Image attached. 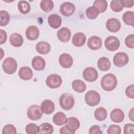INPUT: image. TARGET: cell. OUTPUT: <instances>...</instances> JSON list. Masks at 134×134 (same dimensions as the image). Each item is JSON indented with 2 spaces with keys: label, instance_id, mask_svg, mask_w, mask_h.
Returning <instances> with one entry per match:
<instances>
[{
  "label": "cell",
  "instance_id": "6da1fadb",
  "mask_svg": "<svg viewBox=\"0 0 134 134\" xmlns=\"http://www.w3.org/2000/svg\"><path fill=\"white\" fill-rule=\"evenodd\" d=\"M102 88L106 91H111L115 89L117 84V80L115 75L108 73L104 75L101 80Z\"/></svg>",
  "mask_w": 134,
  "mask_h": 134
},
{
  "label": "cell",
  "instance_id": "7a4b0ae2",
  "mask_svg": "<svg viewBox=\"0 0 134 134\" xmlns=\"http://www.w3.org/2000/svg\"><path fill=\"white\" fill-rule=\"evenodd\" d=\"M60 105L61 108L65 110L71 109L74 105V98L70 93H64L62 94L59 99Z\"/></svg>",
  "mask_w": 134,
  "mask_h": 134
},
{
  "label": "cell",
  "instance_id": "3957f363",
  "mask_svg": "<svg viewBox=\"0 0 134 134\" xmlns=\"http://www.w3.org/2000/svg\"><path fill=\"white\" fill-rule=\"evenodd\" d=\"M2 68L4 71L8 74H14L17 69V63L15 59L12 57L6 58L3 62Z\"/></svg>",
  "mask_w": 134,
  "mask_h": 134
},
{
  "label": "cell",
  "instance_id": "277c9868",
  "mask_svg": "<svg viewBox=\"0 0 134 134\" xmlns=\"http://www.w3.org/2000/svg\"><path fill=\"white\" fill-rule=\"evenodd\" d=\"M84 99L86 103L90 106L97 105L100 100V96L98 92L94 90L88 91L85 95Z\"/></svg>",
  "mask_w": 134,
  "mask_h": 134
},
{
  "label": "cell",
  "instance_id": "5b68a950",
  "mask_svg": "<svg viewBox=\"0 0 134 134\" xmlns=\"http://www.w3.org/2000/svg\"><path fill=\"white\" fill-rule=\"evenodd\" d=\"M27 117L32 120H38L42 116V111L39 106L32 105L28 107L27 111Z\"/></svg>",
  "mask_w": 134,
  "mask_h": 134
},
{
  "label": "cell",
  "instance_id": "8992f818",
  "mask_svg": "<svg viewBox=\"0 0 134 134\" xmlns=\"http://www.w3.org/2000/svg\"><path fill=\"white\" fill-rule=\"evenodd\" d=\"M62 82V80L61 76L57 74H52L48 75L46 80L47 86L52 89L59 87Z\"/></svg>",
  "mask_w": 134,
  "mask_h": 134
},
{
  "label": "cell",
  "instance_id": "52a82bcc",
  "mask_svg": "<svg viewBox=\"0 0 134 134\" xmlns=\"http://www.w3.org/2000/svg\"><path fill=\"white\" fill-rule=\"evenodd\" d=\"M104 45L108 50L110 51H114L119 48L120 41L116 37L110 36L105 39Z\"/></svg>",
  "mask_w": 134,
  "mask_h": 134
},
{
  "label": "cell",
  "instance_id": "ba28073f",
  "mask_svg": "<svg viewBox=\"0 0 134 134\" xmlns=\"http://www.w3.org/2000/svg\"><path fill=\"white\" fill-rule=\"evenodd\" d=\"M83 79L89 82L95 81L98 78V72L97 70L93 67L85 68L82 73Z\"/></svg>",
  "mask_w": 134,
  "mask_h": 134
},
{
  "label": "cell",
  "instance_id": "9c48e42d",
  "mask_svg": "<svg viewBox=\"0 0 134 134\" xmlns=\"http://www.w3.org/2000/svg\"><path fill=\"white\" fill-rule=\"evenodd\" d=\"M129 61V57L125 52H118L114 57L113 62L117 67H122L126 65Z\"/></svg>",
  "mask_w": 134,
  "mask_h": 134
},
{
  "label": "cell",
  "instance_id": "30bf717a",
  "mask_svg": "<svg viewBox=\"0 0 134 134\" xmlns=\"http://www.w3.org/2000/svg\"><path fill=\"white\" fill-rule=\"evenodd\" d=\"M75 10L74 5L69 2H65L61 4L60 12L64 16H70L73 14Z\"/></svg>",
  "mask_w": 134,
  "mask_h": 134
},
{
  "label": "cell",
  "instance_id": "8fae6325",
  "mask_svg": "<svg viewBox=\"0 0 134 134\" xmlns=\"http://www.w3.org/2000/svg\"><path fill=\"white\" fill-rule=\"evenodd\" d=\"M65 124V127L72 134H74L80 126L79 120L74 117H71L67 118Z\"/></svg>",
  "mask_w": 134,
  "mask_h": 134
},
{
  "label": "cell",
  "instance_id": "7c38bea8",
  "mask_svg": "<svg viewBox=\"0 0 134 134\" xmlns=\"http://www.w3.org/2000/svg\"><path fill=\"white\" fill-rule=\"evenodd\" d=\"M59 62L62 68L69 69L72 66L73 60L71 55L68 53H64L60 55Z\"/></svg>",
  "mask_w": 134,
  "mask_h": 134
},
{
  "label": "cell",
  "instance_id": "4fadbf2b",
  "mask_svg": "<svg viewBox=\"0 0 134 134\" xmlns=\"http://www.w3.org/2000/svg\"><path fill=\"white\" fill-rule=\"evenodd\" d=\"M88 47L92 50H97L102 46V41L100 38L96 36H93L89 38L87 43Z\"/></svg>",
  "mask_w": 134,
  "mask_h": 134
},
{
  "label": "cell",
  "instance_id": "5bb4252c",
  "mask_svg": "<svg viewBox=\"0 0 134 134\" xmlns=\"http://www.w3.org/2000/svg\"><path fill=\"white\" fill-rule=\"evenodd\" d=\"M71 33L70 29L65 27L61 28L57 32L58 39L62 42H68L71 38Z\"/></svg>",
  "mask_w": 134,
  "mask_h": 134
},
{
  "label": "cell",
  "instance_id": "9a60e30c",
  "mask_svg": "<svg viewBox=\"0 0 134 134\" xmlns=\"http://www.w3.org/2000/svg\"><path fill=\"white\" fill-rule=\"evenodd\" d=\"M107 30L112 32H116L119 30L121 27L120 22L116 18H111L107 20L106 24Z\"/></svg>",
  "mask_w": 134,
  "mask_h": 134
},
{
  "label": "cell",
  "instance_id": "2e32d148",
  "mask_svg": "<svg viewBox=\"0 0 134 134\" xmlns=\"http://www.w3.org/2000/svg\"><path fill=\"white\" fill-rule=\"evenodd\" d=\"M40 108L43 113L49 115L54 111L55 105L51 100L45 99L41 103Z\"/></svg>",
  "mask_w": 134,
  "mask_h": 134
},
{
  "label": "cell",
  "instance_id": "e0dca14e",
  "mask_svg": "<svg viewBox=\"0 0 134 134\" xmlns=\"http://www.w3.org/2000/svg\"><path fill=\"white\" fill-rule=\"evenodd\" d=\"M26 38L29 40H36L39 36V30L37 27L30 26L26 30Z\"/></svg>",
  "mask_w": 134,
  "mask_h": 134
},
{
  "label": "cell",
  "instance_id": "ac0fdd59",
  "mask_svg": "<svg viewBox=\"0 0 134 134\" xmlns=\"http://www.w3.org/2000/svg\"><path fill=\"white\" fill-rule=\"evenodd\" d=\"M86 38L84 34L79 32L74 34L72 39L73 44L77 47L83 46L86 42Z\"/></svg>",
  "mask_w": 134,
  "mask_h": 134
},
{
  "label": "cell",
  "instance_id": "d6986e66",
  "mask_svg": "<svg viewBox=\"0 0 134 134\" xmlns=\"http://www.w3.org/2000/svg\"><path fill=\"white\" fill-rule=\"evenodd\" d=\"M18 75L21 80L28 81L32 77L33 72L29 67L27 66H23L20 68L18 71Z\"/></svg>",
  "mask_w": 134,
  "mask_h": 134
},
{
  "label": "cell",
  "instance_id": "ffe728a7",
  "mask_svg": "<svg viewBox=\"0 0 134 134\" xmlns=\"http://www.w3.org/2000/svg\"><path fill=\"white\" fill-rule=\"evenodd\" d=\"M110 117L113 122L119 123L124 120L125 115L122 110L119 108H115L111 111Z\"/></svg>",
  "mask_w": 134,
  "mask_h": 134
},
{
  "label": "cell",
  "instance_id": "44dd1931",
  "mask_svg": "<svg viewBox=\"0 0 134 134\" xmlns=\"http://www.w3.org/2000/svg\"><path fill=\"white\" fill-rule=\"evenodd\" d=\"M32 68L37 71L43 70L46 66L45 60L40 56L35 57L31 62Z\"/></svg>",
  "mask_w": 134,
  "mask_h": 134
},
{
  "label": "cell",
  "instance_id": "7402d4cb",
  "mask_svg": "<svg viewBox=\"0 0 134 134\" xmlns=\"http://www.w3.org/2000/svg\"><path fill=\"white\" fill-rule=\"evenodd\" d=\"M48 22L51 27L57 29L60 27L62 23V19L61 17L58 14H53L49 16Z\"/></svg>",
  "mask_w": 134,
  "mask_h": 134
},
{
  "label": "cell",
  "instance_id": "603a6c76",
  "mask_svg": "<svg viewBox=\"0 0 134 134\" xmlns=\"http://www.w3.org/2000/svg\"><path fill=\"white\" fill-rule=\"evenodd\" d=\"M51 49L50 45L46 41H40L36 46L37 52L41 54H46L49 52Z\"/></svg>",
  "mask_w": 134,
  "mask_h": 134
},
{
  "label": "cell",
  "instance_id": "cb8c5ba5",
  "mask_svg": "<svg viewBox=\"0 0 134 134\" xmlns=\"http://www.w3.org/2000/svg\"><path fill=\"white\" fill-rule=\"evenodd\" d=\"M110 61L107 57H102L98 60L97 67L100 71H107L110 69Z\"/></svg>",
  "mask_w": 134,
  "mask_h": 134
},
{
  "label": "cell",
  "instance_id": "d4e9b609",
  "mask_svg": "<svg viewBox=\"0 0 134 134\" xmlns=\"http://www.w3.org/2000/svg\"><path fill=\"white\" fill-rule=\"evenodd\" d=\"M9 42L14 47H19L22 46L24 39L20 34L14 33L9 37Z\"/></svg>",
  "mask_w": 134,
  "mask_h": 134
},
{
  "label": "cell",
  "instance_id": "484cf974",
  "mask_svg": "<svg viewBox=\"0 0 134 134\" xmlns=\"http://www.w3.org/2000/svg\"><path fill=\"white\" fill-rule=\"evenodd\" d=\"M65 115L62 111H59L55 113L52 118L53 122L57 126H62L65 123L66 120Z\"/></svg>",
  "mask_w": 134,
  "mask_h": 134
},
{
  "label": "cell",
  "instance_id": "4316f807",
  "mask_svg": "<svg viewBox=\"0 0 134 134\" xmlns=\"http://www.w3.org/2000/svg\"><path fill=\"white\" fill-rule=\"evenodd\" d=\"M72 87L74 91L78 93L84 92L86 89L85 83L80 80H74L72 83Z\"/></svg>",
  "mask_w": 134,
  "mask_h": 134
},
{
  "label": "cell",
  "instance_id": "83f0119b",
  "mask_svg": "<svg viewBox=\"0 0 134 134\" xmlns=\"http://www.w3.org/2000/svg\"><path fill=\"white\" fill-rule=\"evenodd\" d=\"M95 118L98 121H103L106 119L107 116V112L106 109L103 107H98L95 109L94 113Z\"/></svg>",
  "mask_w": 134,
  "mask_h": 134
},
{
  "label": "cell",
  "instance_id": "f1b7e54d",
  "mask_svg": "<svg viewBox=\"0 0 134 134\" xmlns=\"http://www.w3.org/2000/svg\"><path fill=\"white\" fill-rule=\"evenodd\" d=\"M19 11L23 14H27L30 10V5L26 1H20L17 5Z\"/></svg>",
  "mask_w": 134,
  "mask_h": 134
},
{
  "label": "cell",
  "instance_id": "f546056e",
  "mask_svg": "<svg viewBox=\"0 0 134 134\" xmlns=\"http://www.w3.org/2000/svg\"><path fill=\"white\" fill-rule=\"evenodd\" d=\"M122 20L124 23L127 25L133 26L134 13L132 11H127L122 15Z\"/></svg>",
  "mask_w": 134,
  "mask_h": 134
},
{
  "label": "cell",
  "instance_id": "4dcf8cb0",
  "mask_svg": "<svg viewBox=\"0 0 134 134\" xmlns=\"http://www.w3.org/2000/svg\"><path fill=\"white\" fill-rule=\"evenodd\" d=\"M39 133H48L52 134L53 132V126L48 122H43L39 126Z\"/></svg>",
  "mask_w": 134,
  "mask_h": 134
},
{
  "label": "cell",
  "instance_id": "1f68e13d",
  "mask_svg": "<svg viewBox=\"0 0 134 134\" xmlns=\"http://www.w3.org/2000/svg\"><path fill=\"white\" fill-rule=\"evenodd\" d=\"M93 6H95L97 8L99 13H103L107 9L108 4L106 1L96 0L94 2Z\"/></svg>",
  "mask_w": 134,
  "mask_h": 134
},
{
  "label": "cell",
  "instance_id": "d6a6232c",
  "mask_svg": "<svg viewBox=\"0 0 134 134\" xmlns=\"http://www.w3.org/2000/svg\"><path fill=\"white\" fill-rule=\"evenodd\" d=\"M85 13L87 17L90 19H95L99 14L97 8L93 6L88 7L86 9Z\"/></svg>",
  "mask_w": 134,
  "mask_h": 134
},
{
  "label": "cell",
  "instance_id": "836d02e7",
  "mask_svg": "<svg viewBox=\"0 0 134 134\" xmlns=\"http://www.w3.org/2000/svg\"><path fill=\"white\" fill-rule=\"evenodd\" d=\"M40 8L42 10L46 12H49L52 10L54 7V3L51 0L41 1L40 4Z\"/></svg>",
  "mask_w": 134,
  "mask_h": 134
},
{
  "label": "cell",
  "instance_id": "e575fe53",
  "mask_svg": "<svg viewBox=\"0 0 134 134\" xmlns=\"http://www.w3.org/2000/svg\"><path fill=\"white\" fill-rule=\"evenodd\" d=\"M110 6L112 10L115 12H119L123 9L122 0H113L110 2Z\"/></svg>",
  "mask_w": 134,
  "mask_h": 134
},
{
  "label": "cell",
  "instance_id": "d590c367",
  "mask_svg": "<svg viewBox=\"0 0 134 134\" xmlns=\"http://www.w3.org/2000/svg\"><path fill=\"white\" fill-rule=\"evenodd\" d=\"M0 18H1V23L0 25L1 26H6L10 20V15L8 13L4 10H2L0 12Z\"/></svg>",
  "mask_w": 134,
  "mask_h": 134
},
{
  "label": "cell",
  "instance_id": "8d00e7d4",
  "mask_svg": "<svg viewBox=\"0 0 134 134\" xmlns=\"http://www.w3.org/2000/svg\"><path fill=\"white\" fill-rule=\"evenodd\" d=\"M25 130L28 134H36L39 133V127L35 124L29 123L26 126Z\"/></svg>",
  "mask_w": 134,
  "mask_h": 134
},
{
  "label": "cell",
  "instance_id": "74e56055",
  "mask_svg": "<svg viewBox=\"0 0 134 134\" xmlns=\"http://www.w3.org/2000/svg\"><path fill=\"white\" fill-rule=\"evenodd\" d=\"M16 129L15 127L12 124H7L5 125L2 130L3 134H8V133H16Z\"/></svg>",
  "mask_w": 134,
  "mask_h": 134
},
{
  "label": "cell",
  "instance_id": "f35d334b",
  "mask_svg": "<svg viewBox=\"0 0 134 134\" xmlns=\"http://www.w3.org/2000/svg\"><path fill=\"white\" fill-rule=\"evenodd\" d=\"M108 134H120L121 133V128L117 125H111L107 129Z\"/></svg>",
  "mask_w": 134,
  "mask_h": 134
},
{
  "label": "cell",
  "instance_id": "ab89813d",
  "mask_svg": "<svg viewBox=\"0 0 134 134\" xmlns=\"http://www.w3.org/2000/svg\"><path fill=\"white\" fill-rule=\"evenodd\" d=\"M125 43L127 47L133 49L134 48V35L130 34L127 36L125 38Z\"/></svg>",
  "mask_w": 134,
  "mask_h": 134
},
{
  "label": "cell",
  "instance_id": "60d3db41",
  "mask_svg": "<svg viewBox=\"0 0 134 134\" xmlns=\"http://www.w3.org/2000/svg\"><path fill=\"white\" fill-rule=\"evenodd\" d=\"M134 133V125L133 124H127L124 127V134H133Z\"/></svg>",
  "mask_w": 134,
  "mask_h": 134
},
{
  "label": "cell",
  "instance_id": "b9f144b4",
  "mask_svg": "<svg viewBox=\"0 0 134 134\" xmlns=\"http://www.w3.org/2000/svg\"><path fill=\"white\" fill-rule=\"evenodd\" d=\"M125 94L129 98H134V86L133 84L128 86L126 88L125 90Z\"/></svg>",
  "mask_w": 134,
  "mask_h": 134
},
{
  "label": "cell",
  "instance_id": "7bdbcfd3",
  "mask_svg": "<svg viewBox=\"0 0 134 134\" xmlns=\"http://www.w3.org/2000/svg\"><path fill=\"white\" fill-rule=\"evenodd\" d=\"M90 134H102L103 131L101 130L100 128L98 125H94L92 126L88 131Z\"/></svg>",
  "mask_w": 134,
  "mask_h": 134
},
{
  "label": "cell",
  "instance_id": "ee69618b",
  "mask_svg": "<svg viewBox=\"0 0 134 134\" xmlns=\"http://www.w3.org/2000/svg\"><path fill=\"white\" fill-rule=\"evenodd\" d=\"M0 44H2L5 43L7 40V33L5 30H3L2 29H1L0 30Z\"/></svg>",
  "mask_w": 134,
  "mask_h": 134
},
{
  "label": "cell",
  "instance_id": "f6af8a7d",
  "mask_svg": "<svg viewBox=\"0 0 134 134\" xmlns=\"http://www.w3.org/2000/svg\"><path fill=\"white\" fill-rule=\"evenodd\" d=\"M123 7L130 8L133 6L134 1L133 0H122Z\"/></svg>",
  "mask_w": 134,
  "mask_h": 134
},
{
  "label": "cell",
  "instance_id": "bcb514c9",
  "mask_svg": "<svg viewBox=\"0 0 134 134\" xmlns=\"http://www.w3.org/2000/svg\"><path fill=\"white\" fill-rule=\"evenodd\" d=\"M59 132L61 134H63V133H65V134H72L71 132L68 130V129L65 127V126L62 127H61L60 129Z\"/></svg>",
  "mask_w": 134,
  "mask_h": 134
},
{
  "label": "cell",
  "instance_id": "7dc6e473",
  "mask_svg": "<svg viewBox=\"0 0 134 134\" xmlns=\"http://www.w3.org/2000/svg\"><path fill=\"white\" fill-rule=\"evenodd\" d=\"M133 109L134 108L132 107L129 113V117L132 121H133Z\"/></svg>",
  "mask_w": 134,
  "mask_h": 134
}]
</instances>
